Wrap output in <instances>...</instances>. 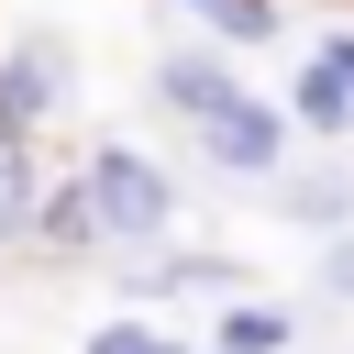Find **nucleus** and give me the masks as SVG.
Masks as SVG:
<instances>
[{
  "label": "nucleus",
  "mask_w": 354,
  "mask_h": 354,
  "mask_svg": "<svg viewBox=\"0 0 354 354\" xmlns=\"http://www.w3.org/2000/svg\"><path fill=\"white\" fill-rule=\"evenodd\" d=\"M77 199H88V221H100V254H111V266H122V254H155V243L177 232V166L144 155V144H88V155H77Z\"/></svg>",
  "instance_id": "f257e3e1"
},
{
  "label": "nucleus",
  "mask_w": 354,
  "mask_h": 354,
  "mask_svg": "<svg viewBox=\"0 0 354 354\" xmlns=\"http://www.w3.org/2000/svg\"><path fill=\"white\" fill-rule=\"evenodd\" d=\"M77 100V44L66 33H22L0 44V144H44Z\"/></svg>",
  "instance_id": "f03ea898"
},
{
  "label": "nucleus",
  "mask_w": 354,
  "mask_h": 354,
  "mask_svg": "<svg viewBox=\"0 0 354 354\" xmlns=\"http://www.w3.org/2000/svg\"><path fill=\"white\" fill-rule=\"evenodd\" d=\"M288 133H299V122H288L277 100H254V88H243V100H232L221 122H199L188 144H199V166H210V177H254V188H266V177L288 166Z\"/></svg>",
  "instance_id": "7ed1b4c3"
},
{
  "label": "nucleus",
  "mask_w": 354,
  "mask_h": 354,
  "mask_svg": "<svg viewBox=\"0 0 354 354\" xmlns=\"http://www.w3.org/2000/svg\"><path fill=\"white\" fill-rule=\"evenodd\" d=\"M232 100H243V77H232L221 44H166V55H155V111H166V122L199 133V122H221Z\"/></svg>",
  "instance_id": "20e7f679"
},
{
  "label": "nucleus",
  "mask_w": 354,
  "mask_h": 354,
  "mask_svg": "<svg viewBox=\"0 0 354 354\" xmlns=\"http://www.w3.org/2000/svg\"><path fill=\"white\" fill-rule=\"evenodd\" d=\"M266 210L332 243V232H354V177H343V166H310V177H288V166H277V177H266Z\"/></svg>",
  "instance_id": "39448f33"
},
{
  "label": "nucleus",
  "mask_w": 354,
  "mask_h": 354,
  "mask_svg": "<svg viewBox=\"0 0 354 354\" xmlns=\"http://www.w3.org/2000/svg\"><path fill=\"white\" fill-rule=\"evenodd\" d=\"M277 111H288L310 144H343V133H354V77H343L332 55H310V66L288 77V100H277Z\"/></svg>",
  "instance_id": "423d86ee"
},
{
  "label": "nucleus",
  "mask_w": 354,
  "mask_h": 354,
  "mask_svg": "<svg viewBox=\"0 0 354 354\" xmlns=\"http://www.w3.org/2000/svg\"><path fill=\"white\" fill-rule=\"evenodd\" d=\"M33 254H66V266L100 254V221H88V199H77V166L44 177V199H33Z\"/></svg>",
  "instance_id": "0eeeda50"
},
{
  "label": "nucleus",
  "mask_w": 354,
  "mask_h": 354,
  "mask_svg": "<svg viewBox=\"0 0 354 354\" xmlns=\"http://www.w3.org/2000/svg\"><path fill=\"white\" fill-rule=\"evenodd\" d=\"M299 343V310H277V299H221L210 310V354H288Z\"/></svg>",
  "instance_id": "6e6552de"
},
{
  "label": "nucleus",
  "mask_w": 354,
  "mask_h": 354,
  "mask_svg": "<svg viewBox=\"0 0 354 354\" xmlns=\"http://www.w3.org/2000/svg\"><path fill=\"white\" fill-rule=\"evenodd\" d=\"M177 11H188V22H199L221 55H243V44H277V33H288V11H277V0H177Z\"/></svg>",
  "instance_id": "1a4fd4ad"
},
{
  "label": "nucleus",
  "mask_w": 354,
  "mask_h": 354,
  "mask_svg": "<svg viewBox=\"0 0 354 354\" xmlns=\"http://www.w3.org/2000/svg\"><path fill=\"white\" fill-rule=\"evenodd\" d=\"M77 354H199V343H177V332H166L155 310H111V321H100V332H88Z\"/></svg>",
  "instance_id": "9d476101"
},
{
  "label": "nucleus",
  "mask_w": 354,
  "mask_h": 354,
  "mask_svg": "<svg viewBox=\"0 0 354 354\" xmlns=\"http://www.w3.org/2000/svg\"><path fill=\"white\" fill-rule=\"evenodd\" d=\"M321 299H343V310H354V232H332V243H321Z\"/></svg>",
  "instance_id": "9b49d317"
},
{
  "label": "nucleus",
  "mask_w": 354,
  "mask_h": 354,
  "mask_svg": "<svg viewBox=\"0 0 354 354\" xmlns=\"http://www.w3.org/2000/svg\"><path fill=\"white\" fill-rule=\"evenodd\" d=\"M310 55H332V66H343V77H354V22H343V33H321V44H310Z\"/></svg>",
  "instance_id": "f8f14e48"
}]
</instances>
